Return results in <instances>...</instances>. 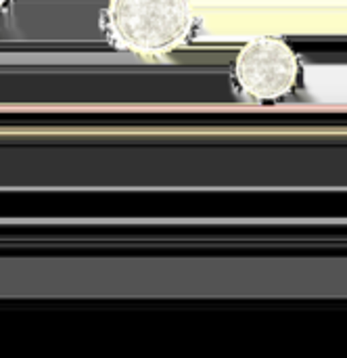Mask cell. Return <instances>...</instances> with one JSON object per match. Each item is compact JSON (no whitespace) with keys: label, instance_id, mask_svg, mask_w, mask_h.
I'll return each mask as SVG.
<instances>
[{"label":"cell","instance_id":"3957f363","mask_svg":"<svg viewBox=\"0 0 347 358\" xmlns=\"http://www.w3.org/2000/svg\"><path fill=\"white\" fill-rule=\"evenodd\" d=\"M8 2H10V0H0V13L8 6Z\"/></svg>","mask_w":347,"mask_h":358},{"label":"cell","instance_id":"6da1fadb","mask_svg":"<svg viewBox=\"0 0 347 358\" xmlns=\"http://www.w3.org/2000/svg\"><path fill=\"white\" fill-rule=\"evenodd\" d=\"M195 19V0H107L103 15L109 42L145 59L182 48Z\"/></svg>","mask_w":347,"mask_h":358},{"label":"cell","instance_id":"7a4b0ae2","mask_svg":"<svg viewBox=\"0 0 347 358\" xmlns=\"http://www.w3.org/2000/svg\"><path fill=\"white\" fill-rule=\"evenodd\" d=\"M232 78L251 101L287 96L300 78V57L291 44L276 36H258L241 46L235 57Z\"/></svg>","mask_w":347,"mask_h":358}]
</instances>
